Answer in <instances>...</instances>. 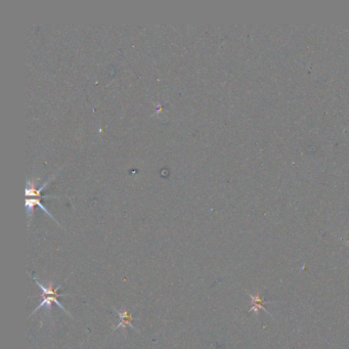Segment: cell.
Segmentation results:
<instances>
[{
  "instance_id": "1",
  "label": "cell",
  "mask_w": 349,
  "mask_h": 349,
  "mask_svg": "<svg viewBox=\"0 0 349 349\" xmlns=\"http://www.w3.org/2000/svg\"><path fill=\"white\" fill-rule=\"evenodd\" d=\"M30 277L35 281L36 285H37V286L40 288V290H41V298H42V301L40 302V304L33 310V312H32L30 317H32L36 311H38L40 308H42V307H44V306L47 307V311L49 312V314H50L52 303H56V304H57L62 310L65 311L68 316H70V317H72L70 312H69L65 307L63 306V304H62V303H60V301H59V299H58V298L61 297V296H73L72 294L59 293L58 291H59L60 288L62 287V285H59V286L54 287V286H53V283H52V282H49V286H48V287H44L43 285H42L37 279H36V277H35L34 274L30 273Z\"/></svg>"
},
{
  "instance_id": "2",
  "label": "cell",
  "mask_w": 349,
  "mask_h": 349,
  "mask_svg": "<svg viewBox=\"0 0 349 349\" xmlns=\"http://www.w3.org/2000/svg\"><path fill=\"white\" fill-rule=\"evenodd\" d=\"M113 309L117 312L118 316H119V317H120V321H119V324H118V325H117V326L113 329V332H112V333H114L115 331H116V330H118L119 328H123V329H125L126 327H131L134 331H136L137 333H140L139 331H137V330L135 329V327L132 325V320H133V319H135V317H133L131 316L130 312H128L127 310L119 311V310H118V309H116L115 307H113Z\"/></svg>"
}]
</instances>
